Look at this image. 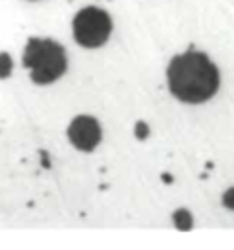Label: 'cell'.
Masks as SVG:
<instances>
[{
    "label": "cell",
    "mask_w": 234,
    "mask_h": 250,
    "mask_svg": "<svg viewBox=\"0 0 234 250\" xmlns=\"http://www.w3.org/2000/svg\"><path fill=\"white\" fill-rule=\"evenodd\" d=\"M13 70V61L9 53H0V79H7Z\"/></svg>",
    "instance_id": "8992f818"
},
{
    "label": "cell",
    "mask_w": 234,
    "mask_h": 250,
    "mask_svg": "<svg viewBox=\"0 0 234 250\" xmlns=\"http://www.w3.org/2000/svg\"><path fill=\"white\" fill-rule=\"evenodd\" d=\"M223 207L234 210V188H231L223 194Z\"/></svg>",
    "instance_id": "52a82bcc"
},
{
    "label": "cell",
    "mask_w": 234,
    "mask_h": 250,
    "mask_svg": "<svg viewBox=\"0 0 234 250\" xmlns=\"http://www.w3.org/2000/svg\"><path fill=\"white\" fill-rule=\"evenodd\" d=\"M112 33V19L104 9L88 6L73 19V39L83 48H99Z\"/></svg>",
    "instance_id": "3957f363"
},
{
    "label": "cell",
    "mask_w": 234,
    "mask_h": 250,
    "mask_svg": "<svg viewBox=\"0 0 234 250\" xmlns=\"http://www.w3.org/2000/svg\"><path fill=\"white\" fill-rule=\"evenodd\" d=\"M136 135H138V139H145L146 135H148V126L145 123H138V126H136Z\"/></svg>",
    "instance_id": "ba28073f"
},
{
    "label": "cell",
    "mask_w": 234,
    "mask_h": 250,
    "mask_svg": "<svg viewBox=\"0 0 234 250\" xmlns=\"http://www.w3.org/2000/svg\"><path fill=\"white\" fill-rule=\"evenodd\" d=\"M166 81L174 97L188 104L205 103L220 88L218 68L205 53L194 49L174 57L166 70Z\"/></svg>",
    "instance_id": "6da1fadb"
},
{
    "label": "cell",
    "mask_w": 234,
    "mask_h": 250,
    "mask_svg": "<svg viewBox=\"0 0 234 250\" xmlns=\"http://www.w3.org/2000/svg\"><path fill=\"white\" fill-rule=\"evenodd\" d=\"M24 68L35 84H51L66 73L68 59L59 42L51 39H29L24 49Z\"/></svg>",
    "instance_id": "7a4b0ae2"
},
{
    "label": "cell",
    "mask_w": 234,
    "mask_h": 250,
    "mask_svg": "<svg viewBox=\"0 0 234 250\" xmlns=\"http://www.w3.org/2000/svg\"><path fill=\"white\" fill-rule=\"evenodd\" d=\"M68 137L70 143L75 146L77 150L92 152L101 143L103 130H101V125H99V121L95 117H92V115H79L70 125Z\"/></svg>",
    "instance_id": "277c9868"
},
{
    "label": "cell",
    "mask_w": 234,
    "mask_h": 250,
    "mask_svg": "<svg viewBox=\"0 0 234 250\" xmlns=\"http://www.w3.org/2000/svg\"><path fill=\"white\" fill-rule=\"evenodd\" d=\"M172 217H174L176 227H178L179 230H190L192 229V215H190L188 210H185V208L176 210Z\"/></svg>",
    "instance_id": "5b68a950"
}]
</instances>
